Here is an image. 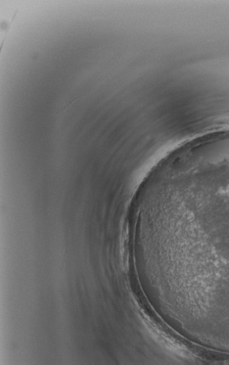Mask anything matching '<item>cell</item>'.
<instances>
[{
  "label": "cell",
  "mask_w": 229,
  "mask_h": 365,
  "mask_svg": "<svg viewBox=\"0 0 229 365\" xmlns=\"http://www.w3.org/2000/svg\"><path fill=\"white\" fill-rule=\"evenodd\" d=\"M175 287L190 321L229 334V157L198 170L170 220Z\"/></svg>",
  "instance_id": "6da1fadb"
}]
</instances>
